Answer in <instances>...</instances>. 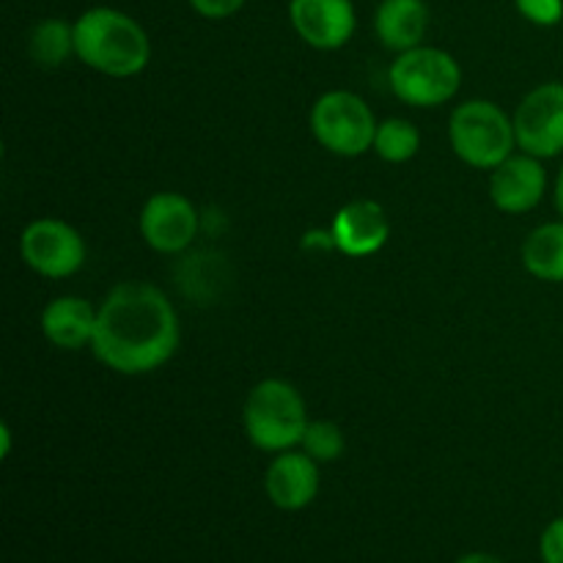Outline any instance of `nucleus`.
<instances>
[{"label":"nucleus","instance_id":"a211bd4d","mask_svg":"<svg viewBox=\"0 0 563 563\" xmlns=\"http://www.w3.org/2000/svg\"><path fill=\"white\" fill-rule=\"evenodd\" d=\"M421 148V132L412 121L407 119H385L379 121L377 137H374V152L383 157L385 163H407Z\"/></svg>","mask_w":563,"mask_h":563},{"label":"nucleus","instance_id":"f3484780","mask_svg":"<svg viewBox=\"0 0 563 563\" xmlns=\"http://www.w3.org/2000/svg\"><path fill=\"white\" fill-rule=\"evenodd\" d=\"M27 53L44 69H55L64 64L69 55H75V25L58 16L36 22L27 38Z\"/></svg>","mask_w":563,"mask_h":563},{"label":"nucleus","instance_id":"423d86ee","mask_svg":"<svg viewBox=\"0 0 563 563\" xmlns=\"http://www.w3.org/2000/svg\"><path fill=\"white\" fill-rule=\"evenodd\" d=\"M379 121L363 97L352 91H328L313 102L311 132L319 146L339 157H361L374 148Z\"/></svg>","mask_w":563,"mask_h":563},{"label":"nucleus","instance_id":"6ab92c4d","mask_svg":"<svg viewBox=\"0 0 563 563\" xmlns=\"http://www.w3.org/2000/svg\"><path fill=\"white\" fill-rule=\"evenodd\" d=\"M302 451L317 462H335L346 449L344 432L333 421H311L302 434Z\"/></svg>","mask_w":563,"mask_h":563},{"label":"nucleus","instance_id":"20e7f679","mask_svg":"<svg viewBox=\"0 0 563 563\" xmlns=\"http://www.w3.org/2000/svg\"><path fill=\"white\" fill-rule=\"evenodd\" d=\"M449 141L456 157L478 170H495L517 148L515 115L489 99H467L449 119Z\"/></svg>","mask_w":563,"mask_h":563},{"label":"nucleus","instance_id":"5701e85b","mask_svg":"<svg viewBox=\"0 0 563 563\" xmlns=\"http://www.w3.org/2000/svg\"><path fill=\"white\" fill-rule=\"evenodd\" d=\"M454 563H506V561H500L498 555H489V553H467Z\"/></svg>","mask_w":563,"mask_h":563},{"label":"nucleus","instance_id":"9b49d317","mask_svg":"<svg viewBox=\"0 0 563 563\" xmlns=\"http://www.w3.org/2000/svg\"><path fill=\"white\" fill-rule=\"evenodd\" d=\"M548 192V174L539 157L511 154L489 176V198L506 214H526L542 203Z\"/></svg>","mask_w":563,"mask_h":563},{"label":"nucleus","instance_id":"4468645a","mask_svg":"<svg viewBox=\"0 0 563 563\" xmlns=\"http://www.w3.org/2000/svg\"><path fill=\"white\" fill-rule=\"evenodd\" d=\"M97 313L86 297H55L42 311V333L58 350H82L97 333Z\"/></svg>","mask_w":563,"mask_h":563},{"label":"nucleus","instance_id":"1a4fd4ad","mask_svg":"<svg viewBox=\"0 0 563 563\" xmlns=\"http://www.w3.org/2000/svg\"><path fill=\"white\" fill-rule=\"evenodd\" d=\"M201 229V214L196 203L181 192H154L141 209V236L152 251L176 253L187 251Z\"/></svg>","mask_w":563,"mask_h":563},{"label":"nucleus","instance_id":"0eeeda50","mask_svg":"<svg viewBox=\"0 0 563 563\" xmlns=\"http://www.w3.org/2000/svg\"><path fill=\"white\" fill-rule=\"evenodd\" d=\"M22 262L42 278H69L86 264L80 231L58 218H38L20 236Z\"/></svg>","mask_w":563,"mask_h":563},{"label":"nucleus","instance_id":"ddd939ff","mask_svg":"<svg viewBox=\"0 0 563 563\" xmlns=\"http://www.w3.org/2000/svg\"><path fill=\"white\" fill-rule=\"evenodd\" d=\"M264 493L280 511H300L319 495V462L306 451H280L264 473Z\"/></svg>","mask_w":563,"mask_h":563},{"label":"nucleus","instance_id":"412c9836","mask_svg":"<svg viewBox=\"0 0 563 563\" xmlns=\"http://www.w3.org/2000/svg\"><path fill=\"white\" fill-rule=\"evenodd\" d=\"M539 555H542V563H563V517H555L542 531Z\"/></svg>","mask_w":563,"mask_h":563},{"label":"nucleus","instance_id":"b1692460","mask_svg":"<svg viewBox=\"0 0 563 563\" xmlns=\"http://www.w3.org/2000/svg\"><path fill=\"white\" fill-rule=\"evenodd\" d=\"M555 209H559V214L563 218V165L559 170V179H555Z\"/></svg>","mask_w":563,"mask_h":563},{"label":"nucleus","instance_id":"2eb2a0df","mask_svg":"<svg viewBox=\"0 0 563 563\" xmlns=\"http://www.w3.org/2000/svg\"><path fill=\"white\" fill-rule=\"evenodd\" d=\"M429 27V9L423 0H383L374 14V31L383 47L407 53L421 47Z\"/></svg>","mask_w":563,"mask_h":563},{"label":"nucleus","instance_id":"7ed1b4c3","mask_svg":"<svg viewBox=\"0 0 563 563\" xmlns=\"http://www.w3.org/2000/svg\"><path fill=\"white\" fill-rule=\"evenodd\" d=\"M308 407L300 390L286 379H262L247 394L242 407V427L258 451L280 454L302 443L308 429Z\"/></svg>","mask_w":563,"mask_h":563},{"label":"nucleus","instance_id":"9d476101","mask_svg":"<svg viewBox=\"0 0 563 563\" xmlns=\"http://www.w3.org/2000/svg\"><path fill=\"white\" fill-rule=\"evenodd\" d=\"M289 20L313 49H341L357 25L352 0H291Z\"/></svg>","mask_w":563,"mask_h":563},{"label":"nucleus","instance_id":"4be33fe9","mask_svg":"<svg viewBox=\"0 0 563 563\" xmlns=\"http://www.w3.org/2000/svg\"><path fill=\"white\" fill-rule=\"evenodd\" d=\"M187 3L203 20H225V16H234L245 5V0H187Z\"/></svg>","mask_w":563,"mask_h":563},{"label":"nucleus","instance_id":"39448f33","mask_svg":"<svg viewBox=\"0 0 563 563\" xmlns=\"http://www.w3.org/2000/svg\"><path fill=\"white\" fill-rule=\"evenodd\" d=\"M390 91L412 108H440L451 102L462 86V69L451 53L440 47H412L396 55L388 71Z\"/></svg>","mask_w":563,"mask_h":563},{"label":"nucleus","instance_id":"dca6fc26","mask_svg":"<svg viewBox=\"0 0 563 563\" xmlns=\"http://www.w3.org/2000/svg\"><path fill=\"white\" fill-rule=\"evenodd\" d=\"M522 264L533 278L563 284V218L539 225L528 234L522 245Z\"/></svg>","mask_w":563,"mask_h":563},{"label":"nucleus","instance_id":"f257e3e1","mask_svg":"<svg viewBox=\"0 0 563 563\" xmlns=\"http://www.w3.org/2000/svg\"><path fill=\"white\" fill-rule=\"evenodd\" d=\"M179 339V317L168 295L154 284L124 280L99 306L91 350L110 372L137 377L165 366Z\"/></svg>","mask_w":563,"mask_h":563},{"label":"nucleus","instance_id":"f03ea898","mask_svg":"<svg viewBox=\"0 0 563 563\" xmlns=\"http://www.w3.org/2000/svg\"><path fill=\"white\" fill-rule=\"evenodd\" d=\"M75 55L99 75L135 77L152 60V42L141 22L130 14L97 5L77 16Z\"/></svg>","mask_w":563,"mask_h":563},{"label":"nucleus","instance_id":"6e6552de","mask_svg":"<svg viewBox=\"0 0 563 563\" xmlns=\"http://www.w3.org/2000/svg\"><path fill=\"white\" fill-rule=\"evenodd\" d=\"M517 148L531 157L563 154V82H542L522 97L515 113Z\"/></svg>","mask_w":563,"mask_h":563},{"label":"nucleus","instance_id":"f8f14e48","mask_svg":"<svg viewBox=\"0 0 563 563\" xmlns=\"http://www.w3.org/2000/svg\"><path fill=\"white\" fill-rule=\"evenodd\" d=\"M335 251L350 258H366L383 251L390 236V220L383 203L372 198H357L344 203L330 223Z\"/></svg>","mask_w":563,"mask_h":563},{"label":"nucleus","instance_id":"aec40b11","mask_svg":"<svg viewBox=\"0 0 563 563\" xmlns=\"http://www.w3.org/2000/svg\"><path fill=\"white\" fill-rule=\"evenodd\" d=\"M517 11L539 27H553L563 20V0H515Z\"/></svg>","mask_w":563,"mask_h":563}]
</instances>
